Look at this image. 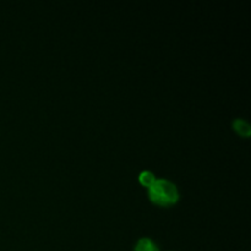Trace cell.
<instances>
[{"mask_svg":"<svg viewBox=\"0 0 251 251\" xmlns=\"http://www.w3.org/2000/svg\"><path fill=\"white\" fill-rule=\"evenodd\" d=\"M134 251H159V248L153 239L149 237H142L135 244Z\"/></svg>","mask_w":251,"mask_h":251,"instance_id":"cell-2","label":"cell"},{"mask_svg":"<svg viewBox=\"0 0 251 251\" xmlns=\"http://www.w3.org/2000/svg\"><path fill=\"white\" fill-rule=\"evenodd\" d=\"M233 129L240 135V136L249 137L251 135V125L243 118H235L232 122Z\"/></svg>","mask_w":251,"mask_h":251,"instance_id":"cell-3","label":"cell"},{"mask_svg":"<svg viewBox=\"0 0 251 251\" xmlns=\"http://www.w3.org/2000/svg\"><path fill=\"white\" fill-rule=\"evenodd\" d=\"M150 200L158 206H171L178 202V186L168 179H157L150 188H147Z\"/></svg>","mask_w":251,"mask_h":251,"instance_id":"cell-1","label":"cell"},{"mask_svg":"<svg viewBox=\"0 0 251 251\" xmlns=\"http://www.w3.org/2000/svg\"><path fill=\"white\" fill-rule=\"evenodd\" d=\"M157 180L156 174L152 171H149V169H145V171H141L139 174V181L141 183V185L146 186V188H150L154 181Z\"/></svg>","mask_w":251,"mask_h":251,"instance_id":"cell-4","label":"cell"}]
</instances>
